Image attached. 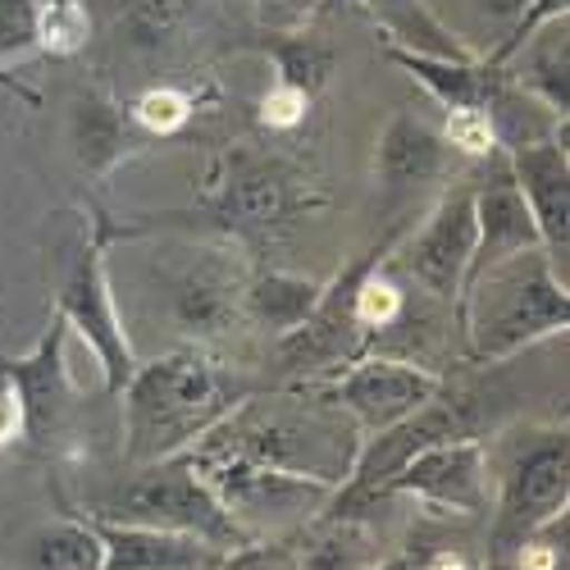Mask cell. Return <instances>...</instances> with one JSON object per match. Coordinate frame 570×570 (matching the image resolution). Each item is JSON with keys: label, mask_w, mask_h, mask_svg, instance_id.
<instances>
[{"label": "cell", "mask_w": 570, "mask_h": 570, "mask_svg": "<svg viewBox=\"0 0 570 570\" xmlns=\"http://www.w3.org/2000/svg\"><path fill=\"white\" fill-rule=\"evenodd\" d=\"M65 347H69V320L51 306V320H46L41 338H37V347L28 356H0V374L10 379L19 402H23L32 443L51 439L65 424L69 406H73V379H69Z\"/></svg>", "instance_id": "obj_10"}, {"label": "cell", "mask_w": 570, "mask_h": 570, "mask_svg": "<svg viewBox=\"0 0 570 570\" xmlns=\"http://www.w3.org/2000/svg\"><path fill=\"white\" fill-rule=\"evenodd\" d=\"M69 137H73L78 165H82L91 178H106V174H115L128 156L141 151V137H147V132L132 124V115H128L119 101L101 97V91H91V97L73 101Z\"/></svg>", "instance_id": "obj_16"}, {"label": "cell", "mask_w": 570, "mask_h": 570, "mask_svg": "<svg viewBox=\"0 0 570 570\" xmlns=\"http://www.w3.org/2000/svg\"><path fill=\"white\" fill-rule=\"evenodd\" d=\"M193 110H197V101L187 97L183 87H147L132 101L128 115L147 137H174V132H183L187 124H193Z\"/></svg>", "instance_id": "obj_26"}, {"label": "cell", "mask_w": 570, "mask_h": 570, "mask_svg": "<svg viewBox=\"0 0 570 570\" xmlns=\"http://www.w3.org/2000/svg\"><path fill=\"white\" fill-rule=\"evenodd\" d=\"M474 256H470V269H465V288L484 269L511 261V256H525V252H543L539 243V224L520 197L515 178L507 174V160L502 151L493 156V178L484 187H474ZM461 288V293H465Z\"/></svg>", "instance_id": "obj_12"}, {"label": "cell", "mask_w": 570, "mask_h": 570, "mask_svg": "<svg viewBox=\"0 0 570 570\" xmlns=\"http://www.w3.org/2000/svg\"><path fill=\"white\" fill-rule=\"evenodd\" d=\"M224 570H302V543L293 539H252L224 557Z\"/></svg>", "instance_id": "obj_30"}, {"label": "cell", "mask_w": 570, "mask_h": 570, "mask_svg": "<svg viewBox=\"0 0 570 570\" xmlns=\"http://www.w3.org/2000/svg\"><path fill=\"white\" fill-rule=\"evenodd\" d=\"M106 548L91 520H56L28 539V570H101Z\"/></svg>", "instance_id": "obj_22"}, {"label": "cell", "mask_w": 570, "mask_h": 570, "mask_svg": "<svg viewBox=\"0 0 570 570\" xmlns=\"http://www.w3.org/2000/svg\"><path fill=\"white\" fill-rule=\"evenodd\" d=\"M324 297V283L288 269H261L252 283H243V320L256 324L261 334L288 338L302 328Z\"/></svg>", "instance_id": "obj_19"}, {"label": "cell", "mask_w": 570, "mask_h": 570, "mask_svg": "<svg viewBox=\"0 0 570 570\" xmlns=\"http://www.w3.org/2000/svg\"><path fill=\"white\" fill-rule=\"evenodd\" d=\"M183 461L210 484V493L224 502V511L252 539H256V530H278V525L311 520L315 511L334 502V489H338L334 480H320V474L283 470V465L256 461L247 452H228L215 443H193L183 452Z\"/></svg>", "instance_id": "obj_4"}, {"label": "cell", "mask_w": 570, "mask_h": 570, "mask_svg": "<svg viewBox=\"0 0 570 570\" xmlns=\"http://www.w3.org/2000/svg\"><path fill=\"white\" fill-rule=\"evenodd\" d=\"M365 534L347 520H334L320 543H306L302 548V570H370V557H365Z\"/></svg>", "instance_id": "obj_27"}, {"label": "cell", "mask_w": 570, "mask_h": 570, "mask_svg": "<svg viewBox=\"0 0 570 570\" xmlns=\"http://www.w3.org/2000/svg\"><path fill=\"white\" fill-rule=\"evenodd\" d=\"M361 6L389 28L393 46H406V51H424V56H470L465 46L424 10V0H361Z\"/></svg>", "instance_id": "obj_21"}, {"label": "cell", "mask_w": 570, "mask_h": 570, "mask_svg": "<svg viewBox=\"0 0 570 570\" xmlns=\"http://www.w3.org/2000/svg\"><path fill=\"white\" fill-rule=\"evenodd\" d=\"M389 60L402 65L443 110H489L498 101V91L511 82V73L493 60L480 56H424V51H406V46L389 41Z\"/></svg>", "instance_id": "obj_15"}, {"label": "cell", "mask_w": 570, "mask_h": 570, "mask_svg": "<svg viewBox=\"0 0 570 570\" xmlns=\"http://www.w3.org/2000/svg\"><path fill=\"white\" fill-rule=\"evenodd\" d=\"M32 10L37 0H0V65L32 51Z\"/></svg>", "instance_id": "obj_32"}, {"label": "cell", "mask_w": 570, "mask_h": 570, "mask_svg": "<svg viewBox=\"0 0 570 570\" xmlns=\"http://www.w3.org/2000/svg\"><path fill=\"white\" fill-rule=\"evenodd\" d=\"M132 233L137 228L110 224V215L91 210L82 237L65 256L60 293H56V311L69 320V334H78L91 347L110 397H119L128 389V379L141 365L128 334H124V320H119V306H115V293H110V274H106V247L115 243V237H132Z\"/></svg>", "instance_id": "obj_3"}, {"label": "cell", "mask_w": 570, "mask_h": 570, "mask_svg": "<svg viewBox=\"0 0 570 570\" xmlns=\"http://www.w3.org/2000/svg\"><path fill=\"white\" fill-rule=\"evenodd\" d=\"M119 397L128 461L156 465L202 443L224 415L252 397V389L197 343L160 361H141Z\"/></svg>", "instance_id": "obj_1"}, {"label": "cell", "mask_w": 570, "mask_h": 570, "mask_svg": "<svg viewBox=\"0 0 570 570\" xmlns=\"http://www.w3.org/2000/svg\"><path fill=\"white\" fill-rule=\"evenodd\" d=\"M484 570H515V561H498V557H489V566Z\"/></svg>", "instance_id": "obj_36"}, {"label": "cell", "mask_w": 570, "mask_h": 570, "mask_svg": "<svg viewBox=\"0 0 570 570\" xmlns=\"http://www.w3.org/2000/svg\"><path fill=\"white\" fill-rule=\"evenodd\" d=\"M379 498H415L439 511L480 515L489 507V448L470 434L430 443L379 489Z\"/></svg>", "instance_id": "obj_8"}, {"label": "cell", "mask_w": 570, "mask_h": 570, "mask_svg": "<svg viewBox=\"0 0 570 570\" xmlns=\"http://www.w3.org/2000/svg\"><path fill=\"white\" fill-rule=\"evenodd\" d=\"M525 6H530V0H484V10L493 19H507V23H515L520 14H525Z\"/></svg>", "instance_id": "obj_35"}, {"label": "cell", "mask_w": 570, "mask_h": 570, "mask_svg": "<svg viewBox=\"0 0 570 570\" xmlns=\"http://www.w3.org/2000/svg\"><path fill=\"white\" fill-rule=\"evenodd\" d=\"M456 320L470 338L474 361H511L515 352L566 334L570 324L566 278L543 252L511 256L484 269L461 293Z\"/></svg>", "instance_id": "obj_2"}, {"label": "cell", "mask_w": 570, "mask_h": 570, "mask_svg": "<svg viewBox=\"0 0 570 570\" xmlns=\"http://www.w3.org/2000/svg\"><path fill=\"white\" fill-rule=\"evenodd\" d=\"M452 165V147L443 141L439 128H430L420 115H393L389 128L379 132V183L402 193V187H415V183H434L443 178Z\"/></svg>", "instance_id": "obj_17"}, {"label": "cell", "mask_w": 570, "mask_h": 570, "mask_svg": "<svg viewBox=\"0 0 570 570\" xmlns=\"http://www.w3.org/2000/svg\"><path fill=\"white\" fill-rule=\"evenodd\" d=\"M470 256H474V197H470V187H456V193H448L430 210L420 233L402 247V269L424 293L456 306L461 288H465Z\"/></svg>", "instance_id": "obj_9"}, {"label": "cell", "mask_w": 570, "mask_h": 570, "mask_svg": "<svg viewBox=\"0 0 570 570\" xmlns=\"http://www.w3.org/2000/svg\"><path fill=\"white\" fill-rule=\"evenodd\" d=\"M269 60H274V82H283V87H297V91H306V97H315V91L328 82V73H334V51H328L324 41H315V37H302V32H293V37H269Z\"/></svg>", "instance_id": "obj_23"}, {"label": "cell", "mask_w": 570, "mask_h": 570, "mask_svg": "<svg viewBox=\"0 0 570 570\" xmlns=\"http://www.w3.org/2000/svg\"><path fill=\"white\" fill-rule=\"evenodd\" d=\"M187 10H193V0H115V23L137 46H156L178 32Z\"/></svg>", "instance_id": "obj_25"}, {"label": "cell", "mask_w": 570, "mask_h": 570, "mask_svg": "<svg viewBox=\"0 0 570 570\" xmlns=\"http://www.w3.org/2000/svg\"><path fill=\"white\" fill-rule=\"evenodd\" d=\"M306 110H311V97H306V91L283 87V82H274L265 97H261V124L274 128V132H293V128H302V124H306Z\"/></svg>", "instance_id": "obj_31"}, {"label": "cell", "mask_w": 570, "mask_h": 570, "mask_svg": "<svg viewBox=\"0 0 570 570\" xmlns=\"http://www.w3.org/2000/svg\"><path fill=\"white\" fill-rule=\"evenodd\" d=\"M302 206H311V197H302L293 174H283L278 165H237L210 197V219L228 233L252 237L288 224Z\"/></svg>", "instance_id": "obj_13"}, {"label": "cell", "mask_w": 570, "mask_h": 570, "mask_svg": "<svg viewBox=\"0 0 570 570\" xmlns=\"http://www.w3.org/2000/svg\"><path fill=\"white\" fill-rule=\"evenodd\" d=\"M443 141L452 147V156H470V160L498 156V132H493V119L484 110H448Z\"/></svg>", "instance_id": "obj_29"}, {"label": "cell", "mask_w": 570, "mask_h": 570, "mask_svg": "<svg viewBox=\"0 0 570 570\" xmlns=\"http://www.w3.org/2000/svg\"><path fill=\"white\" fill-rule=\"evenodd\" d=\"M302 393H320L324 402L343 406L365 434H374L430 406L439 393H448V384L434 370L406 361H356L347 370L338 365V374H328L324 384H302Z\"/></svg>", "instance_id": "obj_7"}, {"label": "cell", "mask_w": 570, "mask_h": 570, "mask_svg": "<svg viewBox=\"0 0 570 570\" xmlns=\"http://www.w3.org/2000/svg\"><path fill=\"white\" fill-rule=\"evenodd\" d=\"M97 539L106 548L101 570H224V548L197 539V534H174L151 525H128V520H91Z\"/></svg>", "instance_id": "obj_14"}, {"label": "cell", "mask_w": 570, "mask_h": 570, "mask_svg": "<svg viewBox=\"0 0 570 570\" xmlns=\"http://www.w3.org/2000/svg\"><path fill=\"white\" fill-rule=\"evenodd\" d=\"M502 160H507V174L515 178L520 197H525V206L539 224L543 256L566 278V252H570V156H566V141H557V137L525 141V147L502 151Z\"/></svg>", "instance_id": "obj_11"}, {"label": "cell", "mask_w": 570, "mask_h": 570, "mask_svg": "<svg viewBox=\"0 0 570 570\" xmlns=\"http://www.w3.org/2000/svg\"><path fill=\"white\" fill-rule=\"evenodd\" d=\"M101 520H128V525L197 534L224 552L252 543V534L224 511V502L210 493V484L183 456L141 465V474L119 489V498L110 502V515H101Z\"/></svg>", "instance_id": "obj_5"}, {"label": "cell", "mask_w": 570, "mask_h": 570, "mask_svg": "<svg viewBox=\"0 0 570 570\" xmlns=\"http://www.w3.org/2000/svg\"><path fill=\"white\" fill-rule=\"evenodd\" d=\"M261 6H302V0H261Z\"/></svg>", "instance_id": "obj_37"}, {"label": "cell", "mask_w": 570, "mask_h": 570, "mask_svg": "<svg viewBox=\"0 0 570 570\" xmlns=\"http://www.w3.org/2000/svg\"><path fill=\"white\" fill-rule=\"evenodd\" d=\"M520 69H507L515 78L520 91H530V97L566 124V110H570V97H566V19L548 23L539 37H530L520 46Z\"/></svg>", "instance_id": "obj_20"}, {"label": "cell", "mask_w": 570, "mask_h": 570, "mask_svg": "<svg viewBox=\"0 0 570 570\" xmlns=\"http://www.w3.org/2000/svg\"><path fill=\"white\" fill-rule=\"evenodd\" d=\"M19 439H28V415H23V402H19L14 384L0 374V448H10Z\"/></svg>", "instance_id": "obj_33"}, {"label": "cell", "mask_w": 570, "mask_h": 570, "mask_svg": "<svg viewBox=\"0 0 570 570\" xmlns=\"http://www.w3.org/2000/svg\"><path fill=\"white\" fill-rule=\"evenodd\" d=\"M570 502V443L566 430L539 434L530 448H520L502 474V498H498V520L489 530V548L498 561H511L534 534L552 530L566 520Z\"/></svg>", "instance_id": "obj_6"}, {"label": "cell", "mask_w": 570, "mask_h": 570, "mask_svg": "<svg viewBox=\"0 0 570 570\" xmlns=\"http://www.w3.org/2000/svg\"><path fill=\"white\" fill-rule=\"evenodd\" d=\"M379 269H384V261H379L374 269H365L361 283H356V293H352V320H356V328H389L402 315L397 283H389Z\"/></svg>", "instance_id": "obj_28"}, {"label": "cell", "mask_w": 570, "mask_h": 570, "mask_svg": "<svg viewBox=\"0 0 570 570\" xmlns=\"http://www.w3.org/2000/svg\"><path fill=\"white\" fill-rule=\"evenodd\" d=\"M420 570H470V566H465V557H461V552L443 548V552H434V557H424V561H420Z\"/></svg>", "instance_id": "obj_34"}, {"label": "cell", "mask_w": 570, "mask_h": 570, "mask_svg": "<svg viewBox=\"0 0 570 570\" xmlns=\"http://www.w3.org/2000/svg\"><path fill=\"white\" fill-rule=\"evenodd\" d=\"M91 37V14L82 0H37L32 10V46L41 56L69 60Z\"/></svg>", "instance_id": "obj_24"}, {"label": "cell", "mask_w": 570, "mask_h": 570, "mask_svg": "<svg viewBox=\"0 0 570 570\" xmlns=\"http://www.w3.org/2000/svg\"><path fill=\"white\" fill-rule=\"evenodd\" d=\"M174 320L197 343L219 338L233 320H243V278L219 261L193 265L174 283Z\"/></svg>", "instance_id": "obj_18"}]
</instances>
